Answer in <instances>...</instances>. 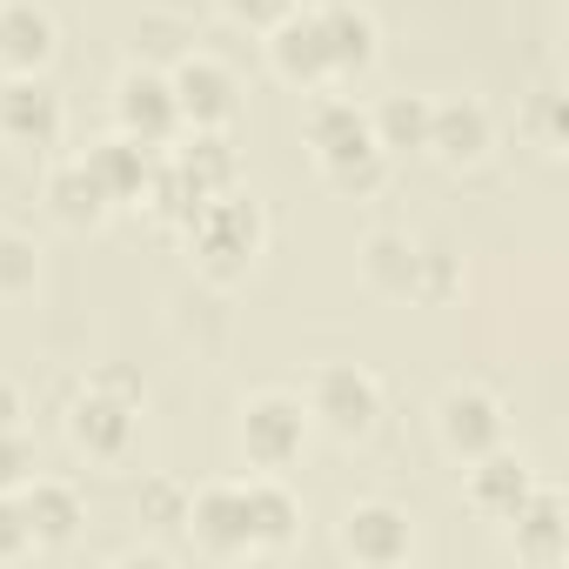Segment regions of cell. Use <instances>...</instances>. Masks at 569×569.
Here are the masks:
<instances>
[{"mask_svg": "<svg viewBox=\"0 0 569 569\" xmlns=\"http://www.w3.org/2000/svg\"><path fill=\"white\" fill-rule=\"evenodd\" d=\"M449 289H456V254L422 248V268H416V302H442Z\"/></svg>", "mask_w": 569, "mask_h": 569, "instance_id": "obj_28", "label": "cell"}, {"mask_svg": "<svg viewBox=\"0 0 569 569\" xmlns=\"http://www.w3.org/2000/svg\"><path fill=\"white\" fill-rule=\"evenodd\" d=\"M516 522V556L522 562H536V569H556L562 556H569V516H562V496L556 489H529V502L509 516Z\"/></svg>", "mask_w": 569, "mask_h": 569, "instance_id": "obj_19", "label": "cell"}, {"mask_svg": "<svg viewBox=\"0 0 569 569\" xmlns=\"http://www.w3.org/2000/svg\"><path fill=\"white\" fill-rule=\"evenodd\" d=\"M516 121H522V134H529L542 154H562V141H569V101H562V88H556V81H542V88L522 101V114H516Z\"/></svg>", "mask_w": 569, "mask_h": 569, "instance_id": "obj_25", "label": "cell"}, {"mask_svg": "<svg viewBox=\"0 0 569 569\" xmlns=\"http://www.w3.org/2000/svg\"><path fill=\"white\" fill-rule=\"evenodd\" d=\"M134 516L154 522V529H181V522H188V482H174V476H141Z\"/></svg>", "mask_w": 569, "mask_h": 569, "instance_id": "obj_27", "label": "cell"}, {"mask_svg": "<svg viewBox=\"0 0 569 569\" xmlns=\"http://www.w3.org/2000/svg\"><path fill=\"white\" fill-rule=\"evenodd\" d=\"M309 154L336 194H376L389 181V154L376 148L369 108H356L349 94H322L309 108Z\"/></svg>", "mask_w": 569, "mask_h": 569, "instance_id": "obj_1", "label": "cell"}, {"mask_svg": "<svg viewBox=\"0 0 569 569\" xmlns=\"http://www.w3.org/2000/svg\"><path fill=\"white\" fill-rule=\"evenodd\" d=\"M21 549H34L28 516H21V496H14V489H0V556H21Z\"/></svg>", "mask_w": 569, "mask_h": 569, "instance_id": "obj_31", "label": "cell"}, {"mask_svg": "<svg viewBox=\"0 0 569 569\" xmlns=\"http://www.w3.org/2000/svg\"><path fill=\"white\" fill-rule=\"evenodd\" d=\"M134 409H141V396L108 389V382H88V389L68 402V442H74L81 456H94V462H114V456H128V442H134Z\"/></svg>", "mask_w": 569, "mask_h": 569, "instance_id": "obj_7", "label": "cell"}, {"mask_svg": "<svg viewBox=\"0 0 569 569\" xmlns=\"http://www.w3.org/2000/svg\"><path fill=\"white\" fill-rule=\"evenodd\" d=\"M61 34H54V14L34 8V0H8L0 8V74H48Z\"/></svg>", "mask_w": 569, "mask_h": 569, "instance_id": "obj_15", "label": "cell"}, {"mask_svg": "<svg viewBox=\"0 0 569 569\" xmlns=\"http://www.w3.org/2000/svg\"><path fill=\"white\" fill-rule=\"evenodd\" d=\"M41 289V248L21 228H0V302H21Z\"/></svg>", "mask_w": 569, "mask_h": 569, "instance_id": "obj_26", "label": "cell"}, {"mask_svg": "<svg viewBox=\"0 0 569 569\" xmlns=\"http://www.w3.org/2000/svg\"><path fill=\"white\" fill-rule=\"evenodd\" d=\"M302 449H309V402L302 396L261 389V396L241 402V456L254 469H274L281 476L289 462H302Z\"/></svg>", "mask_w": 569, "mask_h": 569, "instance_id": "obj_4", "label": "cell"}, {"mask_svg": "<svg viewBox=\"0 0 569 569\" xmlns=\"http://www.w3.org/2000/svg\"><path fill=\"white\" fill-rule=\"evenodd\" d=\"M21 516H28V536L34 542H68L74 529H81V489L74 482H61V476H28L21 489Z\"/></svg>", "mask_w": 569, "mask_h": 569, "instance_id": "obj_20", "label": "cell"}, {"mask_svg": "<svg viewBox=\"0 0 569 569\" xmlns=\"http://www.w3.org/2000/svg\"><path fill=\"white\" fill-rule=\"evenodd\" d=\"M322 34H329V68L336 81H362L382 61V28L356 0H322Z\"/></svg>", "mask_w": 569, "mask_h": 569, "instance_id": "obj_14", "label": "cell"}, {"mask_svg": "<svg viewBox=\"0 0 569 569\" xmlns=\"http://www.w3.org/2000/svg\"><path fill=\"white\" fill-rule=\"evenodd\" d=\"M188 141L174 148V161L208 188V194H221V188H234V141H228V128H181Z\"/></svg>", "mask_w": 569, "mask_h": 569, "instance_id": "obj_24", "label": "cell"}, {"mask_svg": "<svg viewBox=\"0 0 569 569\" xmlns=\"http://www.w3.org/2000/svg\"><path fill=\"white\" fill-rule=\"evenodd\" d=\"M81 168L101 181V194L114 201V208H128V201H141L148 194V174H154V148H141L134 134H108V141H94L88 154H81Z\"/></svg>", "mask_w": 569, "mask_h": 569, "instance_id": "obj_16", "label": "cell"}, {"mask_svg": "<svg viewBox=\"0 0 569 569\" xmlns=\"http://www.w3.org/2000/svg\"><path fill=\"white\" fill-rule=\"evenodd\" d=\"M302 402H309V422H322L342 442H356V436H369L382 422V382L362 362H322L309 376V396Z\"/></svg>", "mask_w": 569, "mask_h": 569, "instance_id": "obj_3", "label": "cell"}, {"mask_svg": "<svg viewBox=\"0 0 569 569\" xmlns=\"http://www.w3.org/2000/svg\"><path fill=\"white\" fill-rule=\"evenodd\" d=\"M0 8H8V0H0Z\"/></svg>", "mask_w": 569, "mask_h": 569, "instance_id": "obj_33", "label": "cell"}, {"mask_svg": "<svg viewBox=\"0 0 569 569\" xmlns=\"http://www.w3.org/2000/svg\"><path fill=\"white\" fill-rule=\"evenodd\" d=\"M108 208H114V201L101 194V181H94L81 161H68V168L48 174V214H54L61 228H101Z\"/></svg>", "mask_w": 569, "mask_h": 569, "instance_id": "obj_22", "label": "cell"}, {"mask_svg": "<svg viewBox=\"0 0 569 569\" xmlns=\"http://www.w3.org/2000/svg\"><path fill=\"white\" fill-rule=\"evenodd\" d=\"M34 476V449L21 429H0V489H21Z\"/></svg>", "mask_w": 569, "mask_h": 569, "instance_id": "obj_29", "label": "cell"}, {"mask_svg": "<svg viewBox=\"0 0 569 569\" xmlns=\"http://www.w3.org/2000/svg\"><path fill=\"white\" fill-rule=\"evenodd\" d=\"M436 442H442V456L476 462V456H489V449L509 442V409L482 382H449L436 396Z\"/></svg>", "mask_w": 569, "mask_h": 569, "instance_id": "obj_5", "label": "cell"}, {"mask_svg": "<svg viewBox=\"0 0 569 569\" xmlns=\"http://www.w3.org/2000/svg\"><path fill=\"white\" fill-rule=\"evenodd\" d=\"M61 88H48V74H8L0 81V134L21 148H54L61 141Z\"/></svg>", "mask_w": 569, "mask_h": 569, "instance_id": "obj_11", "label": "cell"}, {"mask_svg": "<svg viewBox=\"0 0 569 569\" xmlns=\"http://www.w3.org/2000/svg\"><path fill=\"white\" fill-rule=\"evenodd\" d=\"M241 489H248V522H254V549H289V542H296V529H302V502H296V489L281 482L274 469L248 476Z\"/></svg>", "mask_w": 569, "mask_h": 569, "instance_id": "obj_21", "label": "cell"}, {"mask_svg": "<svg viewBox=\"0 0 569 569\" xmlns=\"http://www.w3.org/2000/svg\"><path fill=\"white\" fill-rule=\"evenodd\" d=\"M336 542H342V556L389 569V562H402V556H409V542H416V536H409V516H402L396 502H356V509L342 516Z\"/></svg>", "mask_w": 569, "mask_h": 569, "instance_id": "obj_13", "label": "cell"}, {"mask_svg": "<svg viewBox=\"0 0 569 569\" xmlns=\"http://www.w3.org/2000/svg\"><path fill=\"white\" fill-rule=\"evenodd\" d=\"M114 128L134 134L141 148H168L181 134V108H174V88H168L161 68H148V61L121 68V81H114Z\"/></svg>", "mask_w": 569, "mask_h": 569, "instance_id": "obj_6", "label": "cell"}, {"mask_svg": "<svg viewBox=\"0 0 569 569\" xmlns=\"http://www.w3.org/2000/svg\"><path fill=\"white\" fill-rule=\"evenodd\" d=\"M168 88H174V108H181V128H228L241 114V88L221 61L208 54H181L168 68Z\"/></svg>", "mask_w": 569, "mask_h": 569, "instance_id": "obj_10", "label": "cell"}, {"mask_svg": "<svg viewBox=\"0 0 569 569\" xmlns=\"http://www.w3.org/2000/svg\"><path fill=\"white\" fill-rule=\"evenodd\" d=\"M289 8H296V0H221V14H228L234 28H254V34H268Z\"/></svg>", "mask_w": 569, "mask_h": 569, "instance_id": "obj_30", "label": "cell"}, {"mask_svg": "<svg viewBox=\"0 0 569 569\" xmlns=\"http://www.w3.org/2000/svg\"><path fill=\"white\" fill-rule=\"evenodd\" d=\"M529 489H536V469H529L509 442L469 462V502H476L482 516H496V522H509V516L529 502Z\"/></svg>", "mask_w": 569, "mask_h": 569, "instance_id": "obj_17", "label": "cell"}, {"mask_svg": "<svg viewBox=\"0 0 569 569\" xmlns=\"http://www.w3.org/2000/svg\"><path fill=\"white\" fill-rule=\"evenodd\" d=\"M496 128H489V108L476 94H456V101H429V141L422 154H436L442 168H476L489 154Z\"/></svg>", "mask_w": 569, "mask_h": 569, "instance_id": "obj_12", "label": "cell"}, {"mask_svg": "<svg viewBox=\"0 0 569 569\" xmlns=\"http://www.w3.org/2000/svg\"><path fill=\"white\" fill-rule=\"evenodd\" d=\"M416 268H422V241L402 228H376L362 241V281L389 302H416Z\"/></svg>", "mask_w": 569, "mask_h": 569, "instance_id": "obj_18", "label": "cell"}, {"mask_svg": "<svg viewBox=\"0 0 569 569\" xmlns=\"http://www.w3.org/2000/svg\"><path fill=\"white\" fill-rule=\"evenodd\" d=\"M181 241H188L194 268L228 289V281H241L254 268V254L268 241V208L254 194H241V188H221V194L201 201V214L181 228Z\"/></svg>", "mask_w": 569, "mask_h": 569, "instance_id": "obj_2", "label": "cell"}, {"mask_svg": "<svg viewBox=\"0 0 569 569\" xmlns=\"http://www.w3.org/2000/svg\"><path fill=\"white\" fill-rule=\"evenodd\" d=\"M21 416H28V402H21V389L0 376V429H21Z\"/></svg>", "mask_w": 569, "mask_h": 569, "instance_id": "obj_32", "label": "cell"}, {"mask_svg": "<svg viewBox=\"0 0 569 569\" xmlns=\"http://www.w3.org/2000/svg\"><path fill=\"white\" fill-rule=\"evenodd\" d=\"M208 556H254V522H248V489L241 482H201L188 489V522H181Z\"/></svg>", "mask_w": 569, "mask_h": 569, "instance_id": "obj_8", "label": "cell"}, {"mask_svg": "<svg viewBox=\"0 0 569 569\" xmlns=\"http://www.w3.org/2000/svg\"><path fill=\"white\" fill-rule=\"evenodd\" d=\"M369 128H376L382 154H422V141H429V94H389V101H376Z\"/></svg>", "mask_w": 569, "mask_h": 569, "instance_id": "obj_23", "label": "cell"}, {"mask_svg": "<svg viewBox=\"0 0 569 569\" xmlns=\"http://www.w3.org/2000/svg\"><path fill=\"white\" fill-rule=\"evenodd\" d=\"M268 68L289 88H329V34H322V8H289L268 28Z\"/></svg>", "mask_w": 569, "mask_h": 569, "instance_id": "obj_9", "label": "cell"}]
</instances>
